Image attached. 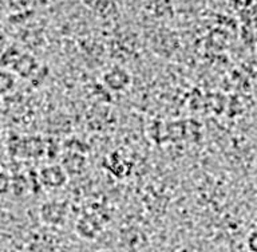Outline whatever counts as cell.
I'll list each match as a JSON object with an SVG mask.
<instances>
[{
	"label": "cell",
	"instance_id": "1",
	"mask_svg": "<svg viewBox=\"0 0 257 252\" xmlns=\"http://www.w3.org/2000/svg\"><path fill=\"white\" fill-rule=\"evenodd\" d=\"M40 216L46 224H63V221H66V216H67V205L58 200L48 201L42 205Z\"/></svg>",
	"mask_w": 257,
	"mask_h": 252
},
{
	"label": "cell",
	"instance_id": "2",
	"mask_svg": "<svg viewBox=\"0 0 257 252\" xmlns=\"http://www.w3.org/2000/svg\"><path fill=\"white\" fill-rule=\"evenodd\" d=\"M67 175L62 166L59 165H50L40 171L39 173V183L43 185L44 188L56 189L60 188L62 185L66 184Z\"/></svg>",
	"mask_w": 257,
	"mask_h": 252
},
{
	"label": "cell",
	"instance_id": "3",
	"mask_svg": "<svg viewBox=\"0 0 257 252\" xmlns=\"http://www.w3.org/2000/svg\"><path fill=\"white\" fill-rule=\"evenodd\" d=\"M104 82L112 90H122V89L127 88L130 80H128L126 71L120 70V68H114L111 71H108L107 75L104 76Z\"/></svg>",
	"mask_w": 257,
	"mask_h": 252
}]
</instances>
